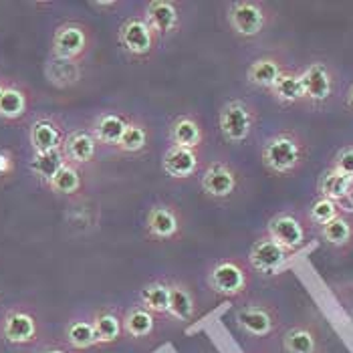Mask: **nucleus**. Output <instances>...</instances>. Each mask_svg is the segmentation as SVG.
<instances>
[{
  "instance_id": "19",
  "label": "nucleus",
  "mask_w": 353,
  "mask_h": 353,
  "mask_svg": "<svg viewBox=\"0 0 353 353\" xmlns=\"http://www.w3.org/2000/svg\"><path fill=\"white\" fill-rule=\"evenodd\" d=\"M287 69L285 61L276 54H265L254 59L248 69H246V81L248 85L256 87V89H265L271 91L272 85L276 83V79L283 75V71Z\"/></svg>"
},
{
  "instance_id": "1",
  "label": "nucleus",
  "mask_w": 353,
  "mask_h": 353,
  "mask_svg": "<svg viewBox=\"0 0 353 353\" xmlns=\"http://www.w3.org/2000/svg\"><path fill=\"white\" fill-rule=\"evenodd\" d=\"M309 160V143L295 130H281L265 139L261 148V162L265 170L279 176L291 178L303 170Z\"/></svg>"
},
{
  "instance_id": "13",
  "label": "nucleus",
  "mask_w": 353,
  "mask_h": 353,
  "mask_svg": "<svg viewBox=\"0 0 353 353\" xmlns=\"http://www.w3.org/2000/svg\"><path fill=\"white\" fill-rule=\"evenodd\" d=\"M182 4L176 0H150L143 6V21L162 39L174 37L182 28Z\"/></svg>"
},
{
  "instance_id": "8",
  "label": "nucleus",
  "mask_w": 353,
  "mask_h": 353,
  "mask_svg": "<svg viewBox=\"0 0 353 353\" xmlns=\"http://www.w3.org/2000/svg\"><path fill=\"white\" fill-rule=\"evenodd\" d=\"M53 57L81 65L93 49V30L85 23L69 21L59 25L53 34Z\"/></svg>"
},
{
  "instance_id": "7",
  "label": "nucleus",
  "mask_w": 353,
  "mask_h": 353,
  "mask_svg": "<svg viewBox=\"0 0 353 353\" xmlns=\"http://www.w3.org/2000/svg\"><path fill=\"white\" fill-rule=\"evenodd\" d=\"M143 230L152 243H176L184 234V216L176 204L158 202L148 210L143 220Z\"/></svg>"
},
{
  "instance_id": "24",
  "label": "nucleus",
  "mask_w": 353,
  "mask_h": 353,
  "mask_svg": "<svg viewBox=\"0 0 353 353\" xmlns=\"http://www.w3.org/2000/svg\"><path fill=\"white\" fill-rule=\"evenodd\" d=\"M152 141V132L143 119L130 117V123L123 132V137L119 139L115 152L121 156H141Z\"/></svg>"
},
{
  "instance_id": "36",
  "label": "nucleus",
  "mask_w": 353,
  "mask_h": 353,
  "mask_svg": "<svg viewBox=\"0 0 353 353\" xmlns=\"http://www.w3.org/2000/svg\"><path fill=\"white\" fill-rule=\"evenodd\" d=\"M329 168H333V170H337V172L353 178V143H345L343 148H339L333 154Z\"/></svg>"
},
{
  "instance_id": "33",
  "label": "nucleus",
  "mask_w": 353,
  "mask_h": 353,
  "mask_svg": "<svg viewBox=\"0 0 353 353\" xmlns=\"http://www.w3.org/2000/svg\"><path fill=\"white\" fill-rule=\"evenodd\" d=\"M65 337H67V343L77 350V352H85V350H91L97 345V337H95V331H93V323L91 321H85V319H75L67 325L65 331Z\"/></svg>"
},
{
  "instance_id": "17",
  "label": "nucleus",
  "mask_w": 353,
  "mask_h": 353,
  "mask_svg": "<svg viewBox=\"0 0 353 353\" xmlns=\"http://www.w3.org/2000/svg\"><path fill=\"white\" fill-rule=\"evenodd\" d=\"M162 170L172 180H190L200 172V152L170 145L162 158Z\"/></svg>"
},
{
  "instance_id": "15",
  "label": "nucleus",
  "mask_w": 353,
  "mask_h": 353,
  "mask_svg": "<svg viewBox=\"0 0 353 353\" xmlns=\"http://www.w3.org/2000/svg\"><path fill=\"white\" fill-rule=\"evenodd\" d=\"M2 337L12 345H27L39 337V321L25 309H12L2 321Z\"/></svg>"
},
{
  "instance_id": "18",
  "label": "nucleus",
  "mask_w": 353,
  "mask_h": 353,
  "mask_svg": "<svg viewBox=\"0 0 353 353\" xmlns=\"http://www.w3.org/2000/svg\"><path fill=\"white\" fill-rule=\"evenodd\" d=\"M285 353H323L321 331L313 323H297L283 335Z\"/></svg>"
},
{
  "instance_id": "28",
  "label": "nucleus",
  "mask_w": 353,
  "mask_h": 353,
  "mask_svg": "<svg viewBox=\"0 0 353 353\" xmlns=\"http://www.w3.org/2000/svg\"><path fill=\"white\" fill-rule=\"evenodd\" d=\"M352 184L353 178L333 170V168H327L325 172H321V176L317 180V196H323V198H329L339 204L347 196Z\"/></svg>"
},
{
  "instance_id": "22",
  "label": "nucleus",
  "mask_w": 353,
  "mask_h": 353,
  "mask_svg": "<svg viewBox=\"0 0 353 353\" xmlns=\"http://www.w3.org/2000/svg\"><path fill=\"white\" fill-rule=\"evenodd\" d=\"M170 285V307H168V315L180 323H190L196 317V297L194 291L188 283L184 281H168Z\"/></svg>"
},
{
  "instance_id": "39",
  "label": "nucleus",
  "mask_w": 353,
  "mask_h": 353,
  "mask_svg": "<svg viewBox=\"0 0 353 353\" xmlns=\"http://www.w3.org/2000/svg\"><path fill=\"white\" fill-rule=\"evenodd\" d=\"M345 105L353 111V83L350 85V89H347V93H345Z\"/></svg>"
},
{
  "instance_id": "20",
  "label": "nucleus",
  "mask_w": 353,
  "mask_h": 353,
  "mask_svg": "<svg viewBox=\"0 0 353 353\" xmlns=\"http://www.w3.org/2000/svg\"><path fill=\"white\" fill-rule=\"evenodd\" d=\"M128 123H130V115H125L121 111H103L95 117L91 132L99 145H108V148L115 150L119 139L123 137Z\"/></svg>"
},
{
  "instance_id": "29",
  "label": "nucleus",
  "mask_w": 353,
  "mask_h": 353,
  "mask_svg": "<svg viewBox=\"0 0 353 353\" xmlns=\"http://www.w3.org/2000/svg\"><path fill=\"white\" fill-rule=\"evenodd\" d=\"M28 111V95L17 85H4L0 91V117L14 121Z\"/></svg>"
},
{
  "instance_id": "23",
  "label": "nucleus",
  "mask_w": 353,
  "mask_h": 353,
  "mask_svg": "<svg viewBox=\"0 0 353 353\" xmlns=\"http://www.w3.org/2000/svg\"><path fill=\"white\" fill-rule=\"evenodd\" d=\"M319 239L327 246L335 248V250H352L353 248V216L352 214H339L331 222L323 224L321 228H317Z\"/></svg>"
},
{
  "instance_id": "9",
  "label": "nucleus",
  "mask_w": 353,
  "mask_h": 353,
  "mask_svg": "<svg viewBox=\"0 0 353 353\" xmlns=\"http://www.w3.org/2000/svg\"><path fill=\"white\" fill-rule=\"evenodd\" d=\"M301 81L305 89V103L309 105H325L333 99L337 91V75L327 61H311L301 71Z\"/></svg>"
},
{
  "instance_id": "27",
  "label": "nucleus",
  "mask_w": 353,
  "mask_h": 353,
  "mask_svg": "<svg viewBox=\"0 0 353 353\" xmlns=\"http://www.w3.org/2000/svg\"><path fill=\"white\" fill-rule=\"evenodd\" d=\"M158 329V315L141 305H134L123 315V333L134 339H148Z\"/></svg>"
},
{
  "instance_id": "14",
  "label": "nucleus",
  "mask_w": 353,
  "mask_h": 353,
  "mask_svg": "<svg viewBox=\"0 0 353 353\" xmlns=\"http://www.w3.org/2000/svg\"><path fill=\"white\" fill-rule=\"evenodd\" d=\"M168 136H170L172 148H184V150H196V152H200V148L206 141L204 125H202L200 117L194 115V113H182V115H178L170 123Z\"/></svg>"
},
{
  "instance_id": "5",
  "label": "nucleus",
  "mask_w": 353,
  "mask_h": 353,
  "mask_svg": "<svg viewBox=\"0 0 353 353\" xmlns=\"http://www.w3.org/2000/svg\"><path fill=\"white\" fill-rule=\"evenodd\" d=\"M234 323L252 339H269L281 327V313L269 301H250L234 311Z\"/></svg>"
},
{
  "instance_id": "16",
  "label": "nucleus",
  "mask_w": 353,
  "mask_h": 353,
  "mask_svg": "<svg viewBox=\"0 0 353 353\" xmlns=\"http://www.w3.org/2000/svg\"><path fill=\"white\" fill-rule=\"evenodd\" d=\"M97 150H99V143L93 136L91 130H75L71 132L69 136L65 137L63 141V156H65V162L73 163L77 168L91 163L97 158Z\"/></svg>"
},
{
  "instance_id": "32",
  "label": "nucleus",
  "mask_w": 353,
  "mask_h": 353,
  "mask_svg": "<svg viewBox=\"0 0 353 353\" xmlns=\"http://www.w3.org/2000/svg\"><path fill=\"white\" fill-rule=\"evenodd\" d=\"M47 186L54 194H61V196H75V194H79L83 190L81 168L65 162V165L54 174V178Z\"/></svg>"
},
{
  "instance_id": "4",
  "label": "nucleus",
  "mask_w": 353,
  "mask_h": 353,
  "mask_svg": "<svg viewBox=\"0 0 353 353\" xmlns=\"http://www.w3.org/2000/svg\"><path fill=\"white\" fill-rule=\"evenodd\" d=\"M259 109L246 99H230L218 111V130L226 143L243 145L259 125Z\"/></svg>"
},
{
  "instance_id": "31",
  "label": "nucleus",
  "mask_w": 353,
  "mask_h": 353,
  "mask_svg": "<svg viewBox=\"0 0 353 353\" xmlns=\"http://www.w3.org/2000/svg\"><path fill=\"white\" fill-rule=\"evenodd\" d=\"M45 73H47V79L53 83L54 87H61V89L81 81V65L73 63V61L57 59V57H53L47 63Z\"/></svg>"
},
{
  "instance_id": "6",
  "label": "nucleus",
  "mask_w": 353,
  "mask_h": 353,
  "mask_svg": "<svg viewBox=\"0 0 353 353\" xmlns=\"http://www.w3.org/2000/svg\"><path fill=\"white\" fill-rule=\"evenodd\" d=\"M160 37L143 21V17L125 19L117 30V45L132 61H148L158 51Z\"/></svg>"
},
{
  "instance_id": "35",
  "label": "nucleus",
  "mask_w": 353,
  "mask_h": 353,
  "mask_svg": "<svg viewBox=\"0 0 353 353\" xmlns=\"http://www.w3.org/2000/svg\"><path fill=\"white\" fill-rule=\"evenodd\" d=\"M65 165V156L61 150H54V152H45V154H34L32 162H30V170L41 178L45 180L47 184L54 178V174Z\"/></svg>"
},
{
  "instance_id": "10",
  "label": "nucleus",
  "mask_w": 353,
  "mask_h": 353,
  "mask_svg": "<svg viewBox=\"0 0 353 353\" xmlns=\"http://www.w3.org/2000/svg\"><path fill=\"white\" fill-rule=\"evenodd\" d=\"M241 184H243L241 172L226 160L210 162L200 176V188L204 192V196L218 202L232 198L241 190Z\"/></svg>"
},
{
  "instance_id": "34",
  "label": "nucleus",
  "mask_w": 353,
  "mask_h": 353,
  "mask_svg": "<svg viewBox=\"0 0 353 353\" xmlns=\"http://www.w3.org/2000/svg\"><path fill=\"white\" fill-rule=\"evenodd\" d=\"M339 214H341V208H339L337 202H333V200H329V198H323V196H317V198L309 204L307 214H305V220H307L309 228H311V226H313V228H321L323 224L331 222L333 218L339 216Z\"/></svg>"
},
{
  "instance_id": "21",
  "label": "nucleus",
  "mask_w": 353,
  "mask_h": 353,
  "mask_svg": "<svg viewBox=\"0 0 353 353\" xmlns=\"http://www.w3.org/2000/svg\"><path fill=\"white\" fill-rule=\"evenodd\" d=\"M65 132L61 123H57L51 117H41L37 119L30 130H28V139L34 150V154H45V152H54L63 148L65 141Z\"/></svg>"
},
{
  "instance_id": "2",
  "label": "nucleus",
  "mask_w": 353,
  "mask_h": 353,
  "mask_svg": "<svg viewBox=\"0 0 353 353\" xmlns=\"http://www.w3.org/2000/svg\"><path fill=\"white\" fill-rule=\"evenodd\" d=\"M208 289L220 299L245 297L252 283V269L248 261L239 256H226L216 261L206 274Z\"/></svg>"
},
{
  "instance_id": "26",
  "label": "nucleus",
  "mask_w": 353,
  "mask_h": 353,
  "mask_svg": "<svg viewBox=\"0 0 353 353\" xmlns=\"http://www.w3.org/2000/svg\"><path fill=\"white\" fill-rule=\"evenodd\" d=\"M272 99L281 105H299L305 103V89H303V81H301V71L295 69H285L283 75L276 79L269 91Z\"/></svg>"
},
{
  "instance_id": "30",
  "label": "nucleus",
  "mask_w": 353,
  "mask_h": 353,
  "mask_svg": "<svg viewBox=\"0 0 353 353\" xmlns=\"http://www.w3.org/2000/svg\"><path fill=\"white\" fill-rule=\"evenodd\" d=\"M139 305L145 307L148 311H152L154 315H168V307H170V285H168V281L158 279V281L148 283L139 291Z\"/></svg>"
},
{
  "instance_id": "40",
  "label": "nucleus",
  "mask_w": 353,
  "mask_h": 353,
  "mask_svg": "<svg viewBox=\"0 0 353 353\" xmlns=\"http://www.w3.org/2000/svg\"><path fill=\"white\" fill-rule=\"evenodd\" d=\"M45 353H69V352H65V350H49V352H45Z\"/></svg>"
},
{
  "instance_id": "37",
  "label": "nucleus",
  "mask_w": 353,
  "mask_h": 353,
  "mask_svg": "<svg viewBox=\"0 0 353 353\" xmlns=\"http://www.w3.org/2000/svg\"><path fill=\"white\" fill-rule=\"evenodd\" d=\"M339 208H341L343 214H352L353 216V184L352 188H350V192H347V196L339 202Z\"/></svg>"
},
{
  "instance_id": "41",
  "label": "nucleus",
  "mask_w": 353,
  "mask_h": 353,
  "mask_svg": "<svg viewBox=\"0 0 353 353\" xmlns=\"http://www.w3.org/2000/svg\"><path fill=\"white\" fill-rule=\"evenodd\" d=\"M2 87H4V83L0 81V91H2Z\"/></svg>"
},
{
  "instance_id": "38",
  "label": "nucleus",
  "mask_w": 353,
  "mask_h": 353,
  "mask_svg": "<svg viewBox=\"0 0 353 353\" xmlns=\"http://www.w3.org/2000/svg\"><path fill=\"white\" fill-rule=\"evenodd\" d=\"M91 8H101V10H109V8H117L119 2L115 0H95V2H89Z\"/></svg>"
},
{
  "instance_id": "11",
  "label": "nucleus",
  "mask_w": 353,
  "mask_h": 353,
  "mask_svg": "<svg viewBox=\"0 0 353 353\" xmlns=\"http://www.w3.org/2000/svg\"><path fill=\"white\" fill-rule=\"evenodd\" d=\"M274 243L283 246L289 254L299 252L307 245L309 236V224L297 212H279L267 222V230Z\"/></svg>"
},
{
  "instance_id": "25",
  "label": "nucleus",
  "mask_w": 353,
  "mask_h": 353,
  "mask_svg": "<svg viewBox=\"0 0 353 353\" xmlns=\"http://www.w3.org/2000/svg\"><path fill=\"white\" fill-rule=\"evenodd\" d=\"M91 323L97 337V345H113L123 335V317L115 309H97L93 313Z\"/></svg>"
},
{
  "instance_id": "3",
  "label": "nucleus",
  "mask_w": 353,
  "mask_h": 353,
  "mask_svg": "<svg viewBox=\"0 0 353 353\" xmlns=\"http://www.w3.org/2000/svg\"><path fill=\"white\" fill-rule=\"evenodd\" d=\"M274 10L263 0H234L226 6V25L234 37L250 41L271 27Z\"/></svg>"
},
{
  "instance_id": "12",
  "label": "nucleus",
  "mask_w": 353,
  "mask_h": 353,
  "mask_svg": "<svg viewBox=\"0 0 353 353\" xmlns=\"http://www.w3.org/2000/svg\"><path fill=\"white\" fill-rule=\"evenodd\" d=\"M293 254H289L279 243H274L271 236L265 232L254 239L248 250V265L252 272H261L263 276H274L283 271Z\"/></svg>"
}]
</instances>
